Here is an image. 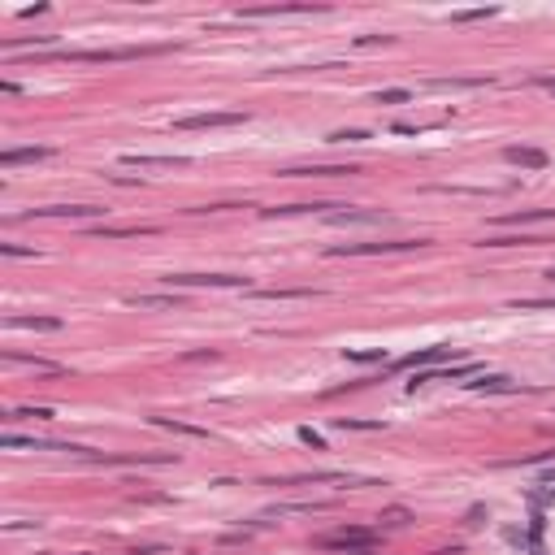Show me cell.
Wrapping results in <instances>:
<instances>
[{
	"label": "cell",
	"mask_w": 555,
	"mask_h": 555,
	"mask_svg": "<svg viewBox=\"0 0 555 555\" xmlns=\"http://www.w3.org/2000/svg\"><path fill=\"white\" fill-rule=\"evenodd\" d=\"M456 356H460L456 347H421L412 356H399L395 369H421V365H438V360H456Z\"/></svg>",
	"instance_id": "7"
},
{
	"label": "cell",
	"mask_w": 555,
	"mask_h": 555,
	"mask_svg": "<svg viewBox=\"0 0 555 555\" xmlns=\"http://www.w3.org/2000/svg\"><path fill=\"white\" fill-rule=\"evenodd\" d=\"M44 157H53V148H9V152H0V165L13 169L22 161H44Z\"/></svg>",
	"instance_id": "11"
},
{
	"label": "cell",
	"mask_w": 555,
	"mask_h": 555,
	"mask_svg": "<svg viewBox=\"0 0 555 555\" xmlns=\"http://www.w3.org/2000/svg\"><path fill=\"white\" fill-rule=\"evenodd\" d=\"M122 165H139V169H169V165H187V157H139V152H126Z\"/></svg>",
	"instance_id": "12"
},
{
	"label": "cell",
	"mask_w": 555,
	"mask_h": 555,
	"mask_svg": "<svg viewBox=\"0 0 555 555\" xmlns=\"http://www.w3.org/2000/svg\"><path fill=\"white\" fill-rule=\"evenodd\" d=\"M157 425L165 430H178V434H191V438H209V430H200V425H187V421H169V417H152Z\"/></svg>",
	"instance_id": "15"
},
{
	"label": "cell",
	"mask_w": 555,
	"mask_h": 555,
	"mask_svg": "<svg viewBox=\"0 0 555 555\" xmlns=\"http://www.w3.org/2000/svg\"><path fill=\"white\" fill-rule=\"evenodd\" d=\"M239 122H247V113H187L174 126L178 131H217V126H239Z\"/></svg>",
	"instance_id": "5"
},
{
	"label": "cell",
	"mask_w": 555,
	"mask_h": 555,
	"mask_svg": "<svg viewBox=\"0 0 555 555\" xmlns=\"http://www.w3.org/2000/svg\"><path fill=\"white\" fill-rule=\"evenodd\" d=\"M469 391H486V395H516L521 386L512 382V377H503V373H495V377H477V382H469Z\"/></svg>",
	"instance_id": "10"
},
{
	"label": "cell",
	"mask_w": 555,
	"mask_h": 555,
	"mask_svg": "<svg viewBox=\"0 0 555 555\" xmlns=\"http://www.w3.org/2000/svg\"><path fill=\"white\" fill-rule=\"evenodd\" d=\"M278 13H308V5H295V9H278ZM247 18H273V9H247Z\"/></svg>",
	"instance_id": "25"
},
{
	"label": "cell",
	"mask_w": 555,
	"mask_h": 555,
	"mask_svg": "<svg viewBox=\"0 0 555 555\" xmlns=\"http://www.w3.org/2000/svg\"><path fill=\"white\" fill-rule=\"evenodd\" d=\"M373 100H377V105H403V100H412V91L408 87H386V91H377Z\"/></svg>",
	"instance_id": "18"
},
{
	"label": "cell",
	"mask_w": 555,
	"mask_h": 555,
	"mask_svg": "<svg viewBox=\"0 0 555 555\" xmlns=\"http://www.w3.org/2000/svg\"><path fill=\"white\" fill-rule=\"evenodd\" d=\"M131 304L135 308H169V304H178L174 295H131Z\"/></svg>",
	"instance_id": "16"
},
{
	"label": "cell",
	"mask_w": 555,
	"mask_h": 555,
	"mask_svg": "<svg viewBox=\"0 0 555 555\" xmlns=\"http://www.w3.org/2000/svg\"><path fill=\"white\" fill-rule=\"evenodd\" d=\"M100 213H109V209H100V204H48V209L18 213L9 221H31V217H70V221H79V217H100Z\"/></svg>",
	"instance_id": "4"
},
{
	"label": "cell",
	"mask_w": 555,
	"mask_h": 555,
	"mask_svg": "<svg viewBox=\"0 0 555 555\" xmlns=\"http://www.w3.org/2000/svg\"><path fill=\"white\" fill-rule=\"evenodd\" d=\"M503 161L521 165V169H547V152H542V148H503Z\"/></svg>",
	"instance_id": "9"
},
{
	"label": "cell",
	"mask_w": 555,
	"mask_h": 555,
	"mask_svg": "<svg viewBox=\"0 0 555 555\" xmlns=\"http://www.w3.org/2000/svg\"><path fill=\"white\" fill-rule=\"evenodd\" d=\"M13 330H61V317H9Z\"/></svg>",
	"instance_id": "13"
},
{
	"label": "cell",
	"mask_w": 555,
	"mask_h": 555,
	"mask_svg": "<svg viewBox=\"0 0 555 555\" xmlns=\"http://www.w3.org/2000/svg\"><path fill=\"white\" fill-rule=\"evenodd\" d=\"M542 87H551V91H555V79H542Z\"/></svg>",
	"instance_id": "29"
},
{
	"label": "cell",
	"mask_w": 555,
	"mask_h": 555,
	"mask_svg": "<svg viewBox=\"0 0 555 555\" xmlns=\"http://www.w3.org/2000/svg\"><path fill=\"white\" fill-rule=\"evenodd\" d=\"M360 139H369V131H334L325 143H360Z\"/></svg>",
	"instance_id": "22"
},
{
	"label": "cell",
	"mask_w": 555,
	"mask_h": 555,
	"mask_svg": "<svg viewBox=\"0 0 555 555\" xmlns=\"http://www.w3.org/2000/svg\"><path fill=\"white\" fill-rule=\"evenodd\" d=\"M495 9H469V13H451V22H482V18H490Z\"/></svg>",
	"instance_id": "26"
},
{
	"label": "cell",
	"mask_w": 555,
	"mask_h": 555,
	"mask_svg": "<svg viewBox=\"0 0 555 555\" xmlns=\"http://www.w3.org/2000/svg\"><path fill=\"white\" fill-rule=\"evenodd\" d=\"M5 360H9V365H31V369H39V373H57L53 360H39V356H13V351H5Z\"/></svg>",
	"instance_id": "17"
},
{
	"label": "cell",
	"mask_w": 555,
	"mask_h": 555,
	"mask_svg": "<svg viewBox=\"0 0 555 555\" xmlns=\"http://www.w3.org/2000/svg\"><path fill=\"white\" fill-rule=\"evenodd\" d=\"M299 438H304L308 447H317V451H325V438H321V434L313 430V425H304V430H299Z\"/></svg>",
	"instance_id": "27"
},
{
	"label": "cell",
	"mask_w": 555,
	"mask_h": 555,
	"mask_svg": "<svg viewBox=\"0 0 555 555\" xmlns=\"http://www.w3.org/2000/svg\"><path fill=\"white\" fill-rule=\"evenodd\" d=\"M278 174L282 178H347V174H360V165H287Z\"/></svg>",
	"instance_id": "6"
},
{
	"label": "cell",
	"mask_w": 555,
	"mask_h": 555,
	"mask_svg": "<svg viewBox=\"0 0 555 555\" xmlns=\"http://www.w3.org/2000/svg\"><path fill=\"white\" fill-rule=\"evenodd\" d=\"M317 547L325 551H351V555H369L377 547V534H369V529H339V534H325L317 538Z\"/></svg>",
	"instance_id": "1"
},
{
	"label": "cell",
	"mask_w": 555,
	"mask_h": 555,
	"mask_svg": "<svg viewBox=\"0 0 555 555\" xmlns=\"http://www.w3.org/2000/svg\"><path fill=\"white\" fill-rule=\"evenodd\" d=\"M347 360H356V365H369V360H386V351H347Z\"/></svg>",
	"instance_id": "24"
},
{
	"label": "cell",
	"mask_w": 555,
	"mask_h": 555,
	"mask_svg": "<svg viewBox=\"0 0 555 555\" xmlns=\"http://www.w3.org/2000/svg\"><path fill=\"white\" fill-rule=\"evenodd\" d=\"M313 291H304V287H299V291H256V299H308Z\"/></svg>",
	"instance_id": "20"
},
{
	"label": "cell",
	"mask_w": 555,
	"mask_h": 555,
	"mask_svg": "<svg viewBox=\"0 0 555 555\" xmlns=\"http://www.w3.org/2000/svg\"><path fill=\"white\" fill-rule=\"evenodd\" d=\"M425 247V239H391V243H343L330 247V256H386V252H412Z\"/></svg>",
	"instance_id": "2"
},
{
	"label": "cell",
	"mask_w": 555,
	"mask_h": 555,
	"mask_svg": "<svg viewBox=\"0 0 555 555\" xmlns=\"http://www.w3.org/2000/svg\"><path fill=\"white\" fill-rule=\"evenodd\" d=\"M547 278H551V282H555V265H551V269H547Z\"/></svg>",
	"instance_id": "30"
},
{
	"label": "cell",
	"mask_w": 555,
	"mask_h": 555,
	"mask_svg": "<svg viewBox=\"0 0 555 555\" xmlns=\"http://www.w3.org/2000/svg\"><path fill=\"white\" fill-rule=\"evenodd\" d=\"M538 221H555V209H521V213L495 217V226H503V230H516V226H538Z\"/></svg>",
	"instance_id": "8"
},
{
	"label": "cell",
	"mask_w": 555,
	"mask_h": 555,
	"mask_svg": "<svg viewBox=\"0 0 555 555\" xmlns=\"http://www.w3.org/2000/svg\"><path fill=\"white\" fill-rule=\"evenodd\" d=\"M96 235H105V239H131V235H157V226H100Z\"/></svg>",
	"instance_id": "14"
},
{
	"label": "cell",
	"mask_w": 555,
	"mask_h": 555,
	"mask_svg": "<svg viewBox=\"0 0 555 555\" xmlns=\"http://www.w3.org/2000/svg\"><path fill=\"white\" fill-rule=\"evenodd\" d=\"M516 313H529V308H555V299H512Z\"/></svg>",
	"instance_id": "23"
},
{
	"label": "cell",
	"mask_w": 555,
	"mask_h": 555,
	"mask_svg": "<svg viewBox=\"0 0 555 555\" xmlns=\"http://www.w3.org/2000/svg\"><path fill=\"white\" fill-rule=\"evenodd\" d=\"M334 430H382V421H351V417H339Z\"/></svg>",
	"instance_id": "19"
},
{
	"label": "cell",
	"mask_w": 555,
	"mask_h": 555,
	"mask_svg": "<svg viewBox=\"0 0 555 555\" xmlns=\"http://www.w3.org/2000/svg\"><path fill=\"white\" fill-rule=\"evenodd\" d=\"M5 256H35V247H22V243H0Z\"/></svg>",
	"instance_id": "28"
},
{
	"label": "cell",
	"mask_w": 555,
	"mask_h": 555,
	"mask_svg": "<svg viewBox=\"0 0 555 555\" xmlns=\"http://www.w3.org/2000/svg\"><path fill=\"white\" fill-rule=\"evenodd\" d=\"M430 87H486V79H430Z\"/></svg>",
	"instance_id": "21"
},
{
	"label": "cell",
	"mask_w": 555,
	"mask_h": 555,
	"mask_svg": "<svg viewBox=\"0 0 555 555\" xmlns=\"http://www.w3.org/2000/svg\"><path fill=\"white\" fill-rule=\"evenodd\" d=\"M161 282L165 287H247V278H239V273H169Z\"/></svg>",
	"instance_id": "3"
}]
</instances>
